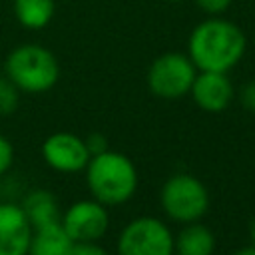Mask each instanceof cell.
<instances>
[{"label":"cell","instance_id":"21","mask_svg":"<svg viewBox=\"0 0 255 255\" xmlns=\"http://www.w3.org/2000/svg\"><path fill=\"white\" fill-rule=\"evenodd\" d=\"M231 255H255V245H253V243H251V245H245V247L233 251Z\"/></svg>","mask_w":255,"mask_h":255},{"label":"cell","instance_id":"13","mask_svg":"<svg viewBox=\"0 0 255 255\" xmlns=\"http://www.w3.org/2000/svg\"><path fill=\"white\" fill-rule=\"evenodd\" d=\"M20 207L24 209L32 229L42 227V225H50V223H58L62 217L58 199L48 189H32L24 197Z\"/></svg>","mask_w":255,"mask_h":255},{"label":"cell","instance_id":"19","mask_svg":"<svg viewBox=\"0 0 255 255\" xmlns=\"http://www.w3.org/2000/svg\"><path fill=\"white\" fill-rule=\"evenodd\" d=\"M231 2H233V0H195V4H197L203 12L213 14V16L225 12V10L231 6Z\"/></svg>","mask_w":255,"mask_h":255},{"label":"cell","instance_id":"3","mask_svg":"<svg viewBox=\"0 0 255 255\" xmlns=\"http://www.w3.org/2000/svg\"><path fill=\"white\" fill-rule=\"evenodd\" d=\"M4 74L16 84L20 92L42 94L56 86L60 78V64L48 48L24 44L8 54L4 62Z\"/></svg>","mask_w":255,"mask_h":255},{"label":"cell","instance_id":"17","mask_svg":"<svg viewBox=\"0 0 255 255\" xmlns=\"http://www.w3.org/2000/svg\"><path fill=\"white\" fill-rule=\"evenodd\" d=\"M70 255H108V251L98 241H74Z\"/></svg>","mask_w":255,"mask_h":255},{"label":"cell","instance_id":"23","mask_svg":"<svg viewBox=\"0 0 255 255\" xmlns=\"http://www.w3.org/2000/svg\"><path fill=\"white\" fill-rule=\"evenodd\" d=\"M167 2H179V0H167Z\"/></svg>","mask_w":255,"mask_h":255},{"label":"cell","instance_id":"16","mask_svg":"<svg viewBox=\"0 0 255 255\" xmlns=\"http://www.w3.org/2000/svg\"><path fill=\"white\" fill-rule=\"evenodd\" d=\"M12 163H14V147L8 137L0 135V177L10 171Z\"/></svg>","mask_w":255,"mask_h":255},{"label":"cell","instance_id":"9","mask_svg":"<svg viewBox=\"0 0 255 255\" xmlns=\"http://www.w3.org/2000/svg\"><path fill=\"white\" fill-rule=\"evenodd\" d=\"M195 106L207 114H219L229 108L235 98V88L225 72H199L189 90Z\"/></svg>","mask_w":255,"mask_h":255},{"label":"cell","instance_id":"8","mask_svg":"<svg viewBox=\"0 0 255 255\" xmlns=\"http://www.w3.org/2000/svg\"><path fill=\"white\" fill-rule=\"evenodd\" d=\"M42 157L44 161L60 173H78L90 161V151L86 141L70 131H56L48 135L42 143Z\"/></svg>","mask_w":255,"mask_h":255},{"label":"cell","instance_id":"20","mask_svg":"<svg viewBox=\"0 0 255 255\" xmlns=\"http://www.w3.org/2000/svg\"><path fill=\"white\" fill-rule=\"evenodd\" d=\"M84 141H86V145H88L90 155H96V153H102V151L108 149V139H106L102 133H90Z\"/></svg>","mask_w":255,"mask_h":255},{"label":"cell","instance_id":"4","mask_svg":"<svg viewBox=\"0 0 255 255\" xmlns=\"http://www.w3.org/2000/svg\"><path fill=\"white\" fill-rule=\"evenodd\" d=\"M159 205L171 221L193 223L207 213L209 193L195 175L175 173L161 185Z\"/></svg>","mask_w":255,"mask_h":255},{"label":"cell","instance_id":"5","mask_svg":"<svg viewBox=\"0 0 255 255\" xmlns=\"http://www.w3.org/2000/svg\"><path fill=\"white\" fill-rule=\"evenodd\" d=\"M197 68L187 54L167 52L157 56L147 70V88L161 100H179L189 94Z\"/></svg>","mask_w":255,"mask_h":255},{"label":"cell","instance_id":"22","mask_svg":"<svg viewBox=\"0 0 255 255\" xmlns=\"http://www.w3.org/2000/svg\"><path fill=\"white\" fill-rule=\"evenodd\" d=\"M249 237H251V243L255 245V217H253L251 223H249Z\"/></svg>","mask_w":255,"mask_h":255},{"label":"cell","instance_id":"18","mask_svg":"<svg viewBox=\"0 0 255 255\" xmlns=\"http://www.w3.org/2000/svg\"><path fill=\"white\" fill-rule=\"evenodd\" d=\"M239 102H241V106L247 112L255 114V82H247L245 86H241V90H239Z\"/></svg>","mask_w":255,"mask_h":255},{"label":"cell","instance_id":"14","mask_svg":"<svg viewBox=\"0 0 255 255\" xmlns=\"http://www.w3.org/2000/svg\"><path fill=\"white\" fill-rule=\"evenodd\" d=\"M16 20L28 30H42L56 14V0H14Z\"/></svg>","mask_w":255,"mask_h":255},{"label":"cell","instance_id":"6","mask_svg":"<svg viewBox=\"0 0 255 255\" xmlns=\"http://www.w3.org/2000/svg\"><path fill=\"white\" fill-rule=\"evenodd\" d=\"M118 255H175L173 233L157 217L131 219L118 237Z\"/></svg>","mask_w":255,"mask_h":255},{"label":"cell","instance_id":"2","mask_svg":"<svg viewBox=\"0 0 255 255\" xmlns=\"http://www.w3.org/2000/svg\"><path fill=\"white\" fill-rule=\"evenodd\" d=\"M84 171L92 197L104 205H122L131 199L137 189V169L126 153L112 149L96 153Z\"/></svg>","mask_w":255,"mask_h":255},{"label":"cell","instance_id":"15","mask_svg":"<svg viewBox=\"0 0 255 255\" xmlns=\"http://www.w3.org/2000/svg\"><path fill=\"white\" fill-rule=\"evenodd\" d=\"M18 104H20V90L6 74L0 76V116L14 114Z\"/></svg>","mask_w":255,"mask_h":255},{"label":"cell","instance_id":"7","mask_svg":"<svg viewBox=\"0 0 255 255\" xmlns=\"http://www.w3.org/2000/svg\"><path fill=\"white\" fill-rule=\"evenodd\" d=\"M60 223L74 241H100L110 227L108 205L94 197L74 201L62 213Z\"/></svg>","mask_w":255,"mask_h":255},{"label":"cell","instance_id":"10","mask_svg":"<svg viewBox=\"0 0 255 255\" xmlns=\"http://www.w3.org/2000/svg\"><path fill=\"white\" fill-rule=\"evenodd\" d=\"M32 225L16 203H0V255H28Z\"/></svg>","mask_w":255,"mask_h":255},{"label":"cell","instance_id":"12","mask_svg":"<svg viewBox=\"0 0 255 255\" xmlns=\"http://www.w3.org/2000/svg\"><path fill=\"white\" fill-rule=\"evenodd\" d=\"M173 251L175 255H213L215 235L199 221L185 223V227L173 235Z\"/></svg>","mask_w":255,"mask_h":255},{"label":"cell","instance_id":"11","mask_svg":"<svg viewBox=\"0 0 255 255\" xmlns=\"http://www.w3.org/2000/svg\"><path fill=\"white\" fill-rule=\"evenodd\" d=\"M74 239L66 233L62 223H50L32 229L28 255H70Z\"/></svg>","mask_w":255,"mask_h":255},{"label":"cell","instance_id":"1","mask_svg":"<svg viewBox=\"0 0 255 255\" xmlns=\"http://www.w3.org/2000/svg\"><path fill=\"white\" fill-rule=\"evenodd\" d=\"M247 50L243 30L223 18L197 24L187 42V56L199 72H229Z\"/></svg>","mask_w":255,"mask_h":255}]
</instances>
